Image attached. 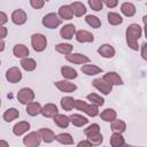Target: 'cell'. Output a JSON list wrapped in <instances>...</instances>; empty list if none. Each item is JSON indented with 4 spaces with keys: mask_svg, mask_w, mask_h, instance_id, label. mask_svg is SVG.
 Segmentation results:
<instances>
[{
    "mask_svg": "<svg viewBox=\"0 0 147 147\" xmlns=\"http://www.w3.org/2000/svg\"><path fill=\"white\" fill-rule=\"evenodd\" d=\"M109 144L110 146L113 147H119V146H123L125 144V139L123 138L122 133L119 132H114L109 139Z\"/></svg>",
    "mask_w": 147,
    "mask_h": 147,
    "instance_id": "27",
    "label": "cell"
},
{
    "mask_svg": "<svg viewBox=\"0 0 147 147\" xmlns=\"http://www.w3.org/2000/svg\"><path fill=\"white\" fill-rule=\"evenodd\" d=\"M65 60L74 64H85L90 62V57L80 53H70L65 55Z\"/></svg>",
    "mask_w": 147,
    "mask_h": 147,
    "instance_id": "7",
    "label": "cell"
},
{
    "mask_svg": "<svg viewBox=\"0 0 147 147\" xmlns=\"http://www.w3.org/2000/svg\"><path fill=\"white\" fill-rule=\"evenodd\" d=\"M136 6L133 5V3H131V2H124V3H122V6H121V11H122V14L124 15V16H126V17H132V16H134V14H136Z\"/></svg>",
    "mask_w": 147,
    "mask_h": 147,
    "instance_id": "26",
    "label": "cell"
},
{
    "mask_svg": "<svg viewBox=\"0 0 147 147\" xmlns=\"http://www.w3.org/2000/svg\"><path fill=\"white\" fill-rule=\"evenodd\" d=\"M59 16L62 18V20H71L74 17V13H72V9H71V6L70 5H63L59 8Z\"/></svg>",
    "mask_w": 147,
    "mask_h": 147,
    "instance_id": "25",
    "label": "cell"
},
{
    "mask_svg": "<svg viewBox=\"0 0 147 147\" xmlns=\"http://www.w3.org/2000/svg\"><path fill=\"white\" fill-rule=\"evenodd\" d=\"M98 133H100V126H99V124H96V123H93V124H91V125H88L85 130H84V134L88 138V137H92V136H94V134H98Z\"/></svg>",
    "mask_w": 147,
    "mask_h": 147,
    "instance_id": "37",
    "label": "cell"
},
{
    "mask_svg": "<svg viewBox=\"0 0 147 147\" xmlns=\"http://www.w3.org/2000/svg\"><path fill=\"white\" fill-rule=\"evenodd\" d=\"M76 26L74 24H65L61 28L60 30V36L63 38V39H67V40H70L74 38V36H76Z\"/></svg>",
    "mask_w": 147,
    "mask_h": 147,
    "instance_id": "11",
    "label": "cell"
},
{
    "mask_svg": "<svg viewBox=\"0 0 147 147\" xmlns=\"http://www.w3.org/2000/svg\"><path fill=\"white\" fill-rule=\"evenodd\" d=\"M85 22L93 29H99L101 26V21L98 16L95 15H86L85 17Z\"/></svg>",
    "mask_w": 147,
    "mask_h": 147,
    "instance_id": "36",
    "label": "cell"
},
{
    "mask_svg": "<svg viewBox=\"0 0 147 147\" xmlns=\"http://www.w3.org/2000/svg\"><path fill=\"white\" fill-rule=\"evenodd\" d=\"M75 38L78 42H93L94 41V36L87 30H78L76 32Z\"/></svg>",
    "mask_w": 147,
    "mask_h": 147,
    "instance_id": "12",
    "label": "cell"
},
{
    "mask_svg": "<svg viewBox=\"0 0 147 147\" xmlns=\"http://www.w3.org/2000/svg\"><path fill=\"white\" fill-rule=\"evenodd\" d=\"M141 57L147 61V42H144L141 45Z\"/></svg>",
    "mask_w": 147,
    "mask_h": 147,
    "instance_id": "45",
    "label": "cell"
},
{
    "mask_svg": "<svg viewBox=\"0 0 147 147\" xmlns=\"http://www.w3.org/2000/svg\"><path fill=\"white\" fill-rule=\"evenodd\" d=\"M103 79H106L109 84H111L113 86L114 85H123L124 83H123V79L119 77V75L117 74V72H115V71H109V72H107V74H105L103 75V77H102Z\"/></svg>",
    "mask_w": 147,
    "mask_h": 147,
    "instance_id": "15",
    "label": "cell"
},
{
    "mask_svg": "<svg viewBox=\"0 0 147 147\" xmlns=\"http://www.w3.org/2000/svg\"><path fill=\"white\" fill-rule=\"evenodd\" d=\"M13 53L15 55V57L17 59H24V57H28V55L30 54L29 52V48L23 45V44H16L13 48Z\"/></svg>",
    "mask_w": 147,
    "mask_h": 147,
    "instance_id": "16",
    "label": "cell"
},
{
    "mask_svg": "<svg viewBox=\"0 0 147 147\" xmlns=\"http://www.w3.org/2000/svg\"><path fill=\"white\" fill-rule=\"evenodd\" d=\"M87 139L91 141V144H92L93 146H99V145H101L102 141H103V137H102L101 133H98V134H94V136H92V137H88Z\"/></svg>",
    "mask_w": 147,
    "mask_h": 147,
    "instance_id": "41",
    "label": "cell"
},
{
    "mask_svg": "<svg viewBox=\"0 0 147 147\" xmlns=\"http://www.w3.org/2000/svg\"><path fill=\"white\" fill-rule=\"evenodd\" d=\"M142 34V29L139 24L137 23H132L127 26L126 31H125V37H126V42L127 46L133 49V51H138L139 49V45H138V40Z\"/></svg>",
    "mask_w": 147,
    "mask_h": 147,
    "instance_id": "1",
    "label": "cell"
},
{
    "mask_svg": "<svg viewBox=\"0 0 147 147\" xmlns=\"http://www.w3.org/2000/svg\"><path fill=\"white\" fill-rule=\"evenodd\" d=\"M61 75H62V77H63L64 79H68V80H71V79H75V78L78 77L77 71H76L74 68L69 67V65H63V67H61Z\"/></svg>",
    "mask_w": 147,
    "mask_h": 147,
    "instance_id": "24",
    "label": "cell"
},
{
    "mask_svg": "<svg viewBox=\"0 0 147 147\" xmlns=\"http://www.w3.org/2000/svg\"><path fill=\"white\" fill-rule=\"evenodd\" d=\"M18 116H20V111H18L16 108H8V109L3 113L2 118L5 119V122H8V123H9V122L16 119Z\"/></svg>",
    "mask_w": 147,
    "mask_h": 147,
    "instance_id": "29",
    "label": "cell"
},
{
    "mask_svg": "<svg viewBox=\"0 0 147 147\" xmlns=\"http://www.w3.org/2000/svg\"><path fill=\"white\" fill-rule=\"evenodd\" d=\"M142 22H144L145 25H147V15H145V16L142 17Z\"/></svg>",
    "mask_w": 147,
    "mask_h": 147,
    "instance_id": "51",
    "label": "cell"
},
{
    "mask_svg": "<svg viewBox=\"0 0 147 147\" xmlns=\"http://www.w3.org/2000/svg\"><path fill=\"white\" fill-rule=\"evenodd\" d=\"M98 53L105 59H111L115 55V48L109 44H103L98 48Z\"/></svg>",
    "mask_w": 147,
    "mask_h": 147,
    "instance_id": "14",
    "label": "cell"
},
{
    "mask_svg": "<svg viewBox=\"0 0 147 147\" xmlns=\"http://www.w3.org/2000/svg\"><path fill=\"white\" fill-rule=\"evenodd\" d=\"M72 45L71 44H67V42H60L55 46V51L60 54H63V55H68L70 53H72Z\"/></svg>",
    "mask_w": 147,
    "mask_h": 147,
    "instance_id": "32",
    "label": "cell"
},
{
    "mask_svg": "<svg viewBox=\"0 0 147 147\" xmlns=\"http://www.w3.org/2000/svg\"><path fill=\"white\" fill-rule=\"evenodd\" d=\"M38 132H39V134H40V137H41V140H42L44 142H46V144L52 142V141L55 140V138H56L55 133H54L51 129H47V127H41V129H39Z\"/></svg>",
    "mask_w": 147,
    "mask_h": 147,
    "instance_id": "17",
    "label": "cell"
},
{
    "mask_svg": "<svg viewBox=\"0 0 147 147\" xmlns=\"http://www.w3.org/2000/svg\"><path fill=\"white\" fill-rule=\"evenodd\" d=\"M77 146L78 147H91V146H93L92 144H91V141L88 140V139H86V140H82V141H79L78 144H77Z\"/></svg>",
    "mask_w": 147,
    "mask_h": 147,
    "instance_id": "46",
    "label": "cell"
},
{
    "mask_svg": "<svg viewBox=\"0 0 147 147\" xmlns=\"http://www.w3.org/2000/svg\"><path fill=\"white\" fill-rule=\"evenodd\" d=\"M40 141H41V137L38 131L30 132L23 138V144L26 147H37L40 145Z\"/></svg>",
    "mask_w": 147,
    "mask_h": 147,
    "instance_id": "6",
    "label": "cell"
},
{
    "mask_svg": "<svg viewBox=\"0 0 147 147\" xmlns=\"http://www.w3.org/2000/svg\"><path fill=\"white\" fill-rule=\"evenodd\" d=\"M86 107H87V103H86L85 101H83V100H75V108H76L77 110L85 113Z\"/></svg>",
    "mask_w": 147,
    "mask_h": 147,
    "instance_id": "42",
    "label": "cell"
},
{
    "mask_svg": "<svg viewBox=\"0 0 147 147\" xmlns=\"http://www.w3.org/2000/svg\"><path fill=\"white\" fill-rule=\"evenodd\" d=\"M60 102H61L62 109H64L65 111H70L75 108V100L71 96H63Z\"/></svg>",
    "mask_w": 147,
    "mask_h": 147,
    "instance_id": "33",
    "label": "cell"
},
{
    "mask_svg": "<svg viewBox=\"0 0 147 147\" xmlns=\"http://www.w3.org/2000/svg\"><path fill=\"white\" fill-rule=\"evenodd\" d=\"M30 5L34 9H41L45 5V0H30Z\"/></svg>",
    "mask_w": 147,
    "mask_h": 147,
    "instance_id": "43",
    "label": "cell"
},
{
    "mask_svg": "<svg viewBox=\"0 0 147 147\" xmlns=\"http://www.w3.org/2000/svg\"><path fill=\"white\" fill-rule=\"evenodd\" d=\"M5 49V41H3V39H1V47H0V52H2Z\"/></svg>",
    "mask_w": 147,
    "mask_h": 147,
    "instance_id": "49",
    "label": "cell"
},
{
    "mask_svg": "<svg viewBox=\"0 0 147 147\" xmlns=\"http://www.w3.org/2000/svg\"><path fill=\"white\" fill-rule=\"evenodd\" d=\"M70 6H71V9H72V13H74L75 16L80 17V16H83V15L86 14V10L87 9H86V7H85V5L83 2H80V1H74L72 3H70Z\"/></svg>",
    "mask_w": 147,
    "mask_h": 147,
    "instance_id": "22",
    "label": "cell"
},
{
    "mask_svg": "<svg viewBox=\"0 0 147 147\" xmlns=\"http://www.w3.org/2000/svg\"><path fill=\"white\" fill-rule=\"evenodd\" d=\"M7 21H8V17H7L6 13H5V11H0V24L3 25Z\"/></svg>",
    "mask_w": 147,
    "mask_h": 147,
    "instance_id": "47",
    "label": "cell"
},
{
    "mask_svg": "<svg viewBox=\"0 0 147 147\" xmlns=\"http://www.w3.org/2000/svg\"><path fill=\"white\" fill-rule=\"evenodd\" d=\"M1 146H3V147H8V144H7L6 141L1 140V141H0V147H1Z\"/></svg>",
    "mask_w": 147,
    "mask_h": 147,
    "instance_id": "50",
    "label": "cell"
},
{
    "mask_svg": "<svg viewBox=\"0 0 147 147\" xmlns=\"http://www.w3.org/2000/svg\"><path fill=\"white\" fill-rule=\"evenodd\" d=\"M17 100L22 105H28L34 100V92L30 87H23L17 93Z\"/></svg>",
    "mask_w": 147,
    "mask_h": 147,
    "instance_id": "4",
    "label": "cell"
},
{
    "mask_svg": "<svg viewBox=\"0 0 147 147\" xmlns=\"http://www.w3.org/2000/svg\"><path fill=\"white\" fill-rule=\"evenodd\" d=\"M21 65L25 71H33L37 68V62L31 57H24L21 61Z\"/></svg>",
    "mask_w": 147,
    "mask_h": 147,
    "instance_id": "28",
    "label": "cell"
},
{
    "mask_svg": "<svg viewBox=\"0 0 147 147\" xmlns=\"http://www.w3.org/2000/svg\"><path fill=\"white\" fill-rule=\"evenodd\" d=\"M100 117H101V119L105 121V122H113V121L117 117V113H116L114 109H111V108H107V109H105L103 111H101Z\"/></svg>",
    "mask_w": 147,
    "mask_h": 147,
    "instance_id": "30",
    "label": "cell"
},
{
    "mask_svg": "<svg viewBox=\"0 0 147 147\" xmlns=\"http://www.w3.org/2000/svg\"><path fill=\"white\" fill-rule=\"evenodd\" d=\"M30 130V123L26 121H21L18 123H16L13 127V133L17 137L23 136L24 133H26Z\"/></svg>",
    "mask_w": 147,
    "mask_h": 147,
    "instance_id": "13",
    "label": "cell"
},
{
    "mask_svg": "<svg viewBox=\"0 0 147 147\" xmlns=\"http://www.w3.org/2000/svg\"><path fill=\"white\" fill-rule=\"evenodd\" d=\"M53 121H54L55 125H57V126L61 127V129L68 127V125L71 123V122H70V117H69V116H65V115H63V114H56V115L53 117Z\"/></svg>",
    "mask_w": 147,
    "mask_h": 147,
    "instance_id": "20",
    "label": "cell"
},
{
    "mask_svg": "<svg viewBox=\"0 0 147 147\" xmlns=\"http://www.w3.org/2000/svg\"><path fill=\"white\" fill-rule=\"evenodd\" d=\"M92 85H93L99 92H101V93L105 94V95L109 94V93L113 91V85L109 84V83H108L106 79H103V78H95V79L92 82Z\"/></svg>",
    "mask_w": 147,
    "mask_h": 147,
    "instance_id": "5",
    "label": "cell"
},
{
    "mask_svg": "<svg viewBox=\"0 0 147 147\" xmlns=\"http://www.w3.org/2000/svg\"><path fill=\"white\" fill-rule=\"evenodd\" d=\"M42 25L48 29H56L62 24V18L56 13H48L42 17Z\"/></svg>",
    "mask_w": 147,
    "mask_h": 147,
    "instance_id": "3",
    "label": "cell"
},
{
    "mask_svg": "<svg viewBox=\"0 0 147 147\" xmlns=\"http://www.w3.org/2000/svg\"><path fill=\"white\" fill-rule=\"evenodd\" d=\"M26 13L23 9H15L11 13V22L16 25H23L26 22Z\"/></svg>",
    "mask_w": 147,
    "mask_h": 147,
    "instance_id": "10",
    "label": "cell"
},
{
    "mask_svg": "<svg viewBox=\"0 0 147 147\" xmlns=\"http://www.w3.org/2000/svg\"><path fill=\"white\" fill-rule=\"evenodd\" d=\"M103 3L108 8H115L118 5V0H103Z\"/></svg>",
    "mask_w": 147,
    "mask_h": 147,
    "instance_id": "44",
    "label": "cell"
},
{
    "mask_svg": "<svg viewBox=\"0 0 147 147\" xmlns=\"http://www.w3.org/2000/svg\"><path fill=\"white\" fill-rule=\"evenodd\" d=\"M31 46L38 53L44 52L46 49V47H47V38H46V36H44L42 33H33L31 36Z\"/></svg>",
    "mask_w": 147,
    "mask_h": 147,
    "instance_id": "2",
    "label": "cell"
},
{
    "mask_svg": "<svg viewBox=\"0 0 147 147\" xmlns=\"http://www.w3.org/2000/svg\"><path fill=\"white\" fill-rule=\"evenodd\" d=\"M110 127H111V131H113V132H119V133H123V132L126 130V124H125L124 121L115 118V119L111 122Z\"/></svg>",
    "mask_w": 147,
    "mask_h": 147,
    "instance_id": "31",
    "label": "cell"
},
{
    "mask_svg": "<svg viewBox=\"0 0 147 147\" xmlns=\"http://www.w3.org/2000/svg\"><path fill=\"white\" fill-rule=\"evenodd\" d=\"M55 140H56L57 142L62 144V145H72V144H74V139H72L71 134H70V133H65V132L59 133V134L56 136Z\"/></svg>",
    "mask_w": 147,
    "mask_h": 147,
    "instance_id": "34",
    "label": "cell"
},
{
    "mask_svg": "<svg viewBox=\"0 0 147 147\" xmlns=\"http://www.w3.org/2000/svg\"><path fill=\"white\" fill-rule=\"evenodd\" d=\"M0 32H1V34H0L1 39H5L6 36H7V28L3 26V25H1V26H0Z\"/></svg>",
    "mask_w": 147,
    "mask_h": 147,
    "instance_id": "48",
    "label": "cell"
},
{
    "mask_svg": "<svg viewBox=\"0 0 147 147\" xmlns=\"http://www.w3.org/2000/svg\"><path fill=\"white\" fill-rule=\"evenodd\" d=\"M144 30H145V37H146V39H147V25H145Z\"/></svg>",
    "mask_w": 147,
    "mask_h": 147,
    "instance_id": "52",
    "label": "cell"
},
{
    "mask_svg": "<svg viewBox=\"0 0 147 147\" xmlns=\"http://www.w3.org/2000/svg\"><path fill=\"white\" fill-rule=\"evenodd\" d=\"M55 86L61 91V92H64V93H72L77 90V85L74 84V83H70L68 79H63V80H57L54 83Z\"/></svg>",
    "mask_w": 147,
    "mask_h": 147,
    "instance_id": "9",
    "label": "cell"
},
{
    "mask_svg": "<svg viewBox=\"0 0 147 147\" xmlns=\"http://www.w3.org/2000/svg\"><path fill=\"white\" fill-rule=\"evenodd\" d=\"M82 72L87 75V76H95L98 74H101L102 72V69L95 64H83V67L80 68Z\"/></svg>",
    "mask_w": 147,
    "mask_h": 147,
    "instance_id": "18",
    "label": "cell"
},
{
    "mask_svg": "<svg viewBox=\"0 0 147 147\" xmlns=\"http://www.w3.org/2000/svg\"><path fill=\"white\" fill-rule=\"evenodd\" d=\"M108 22L110 25H119L123 23V17L115 11H109L108 13Z\"/></svg>",
    "mask_w": 147,
    "mask_h": 147,
    "instance_id": "35",
    "label": "cell"
},
{
    "mask_svg": "<svg viewBox=\"0 0 147 147\" xmlns=\"http://www.w3.org/2000/svg\"><path fill=\"white\" fill-rule=\"evenodd\" d=\"M56 114H59V110H57L56 105H54V103H46L41 109V115L47 118L54 117Z\"/></svg>",
    "mask_w": 147,
    "mask_h": 147,
    "instance_id": "19",
    "label": "cell"
},
{
    "mask_svg": "<svg viewBox=\"0 0 147 147\" xmlns=\"http://www.w3.org/2000/svg\"><path fill=\"white\" fill-rule=\"evenodd\" d=\"M86 98H87L88 101H91V103H94V105H96V106H102V105L105 103L103 98H102L101 95L96 94V93H90V94H87Z\"/></svg>",
    "mask_w": 147,
    "mask_h": 147,
    "instance_id": "38",
    "label": "cell"
},
{
    "mask_svg": "<svg viewBox=\"0 0 147 147\" xmlns=\"http://www.w3.org/2000/svg\"><path fill=\"white\" fill-rule=\"evenodd\" d=\"M41 109H42V107H41V105L39 102L32 101V102L26 105V109L25 110H26V114L29 116H37V115L41 114Z\"/></svg>",
    "mask_w": 147,
    "mask_h": 147,
    "instance_id": "21",
    "label": "cell"
},
{
    "mask_svg": "<svg viewBox=\"0 0 147 147\" xmlns=\"http://www.w3.org/2000/svg\"><path fill=\"white\" fill-rule=\"evenodd\" d=\"M69 117H70L71 124L77 126V127H82V126H84V125H86L88 123V119L85 116L80 115V114H72Z\"/></svg>",
    "mask_w": 147,
    "mask_h": 147,
    "instance_id": "23",
    "label": "cell"
},
{
    "mask_svg": "<svg viewBox=\"0 0 147 147\" xmlns=\"http://www.w3.org/2000/svg\"><path fill=\"white\" fill-rule=\"evenodd\" d=\"M6 79L11 83V84H15V83H18L21 79H22V72L21 70L17 68V67H11L9 68L7 71H6Z\"/></svg>",
    "mask_w": 147,
    "mask_h": 147,
    "instance_id": "8",
    "label": "cell"
},
{
    "mask_svg": "<svg viewBox=\"0 0 147 147\" xmlns=\"http://www.w3.org/2000/svg\"><path fill=\"white\" fill-rule=\"evenodd\" d=\"M87 1L90 8L93 9L94 11H100L103 7V0H87Z\"/></svg>",
    "mask_w": 147,
    "mask_h": 147,
    "instance_id": "40",
    "label": "cell"
},
{
    "mask_svg": "<svg viewBox=\"0 0 147 147\" xmlns=\"http://www.w3.org/2000/svg\"><path fill=\"white\" fill-rule=\"evenodd\" d=\"M85 114L88 115V116H91V117H95V116L100 115V114H99V106H96V105H94V103L87 105V107H86V109H85Z\"/></svg>",
    "mask_w": 147,
    "mask_h": 147,
    "instance_id": "39",
    "label": "cell"
}]
</instances>
